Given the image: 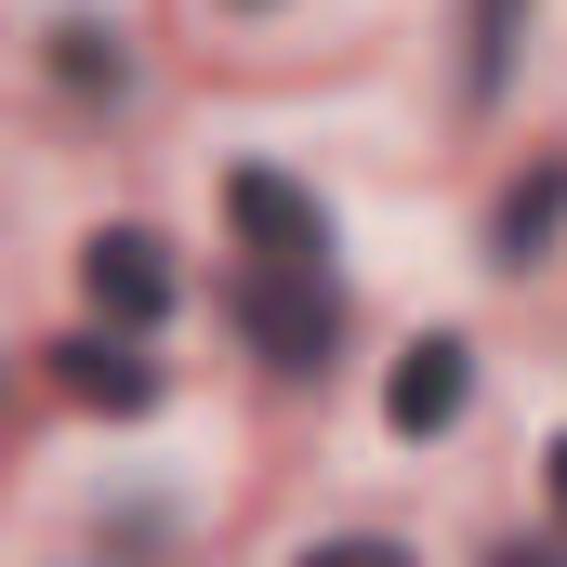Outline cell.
<instances>
[{"mask_svg":"<svg viewBox=\"0 0 567 567\" xmlns=\"http://www.w3.org/2000/svg\"><path fill=\"white\" fill-rule=\"evenodd\" d=\"M238 317H251V343H265L278 370H317V357H330V278H317V265H265V278L238 290Z\"/></svg>","mask_w":567,"mask_h":567,"instance_id":"cell-1","label":"cell"},{"mask_svg":"<svg viewBox=\"0 0 567 567\" xmlns=\"http://www.w3.org/2000/svg\"><path fill=\"white\" fill-rule=\"evenodd\" d=\"M225 212L251 225V251H265V265H330V212H317L290 172H238V185H225Z\"/></svg>","mask_w":567,"mask_h":567,"instance_id":"cell-2","label":"cell"},{"mask_svg":"<svg viewBox=\"0 0 567 567\" xmlns=\"http://www.w3.org/2000/svg\"><path fill=\"white\" fill-rule=\"evenodd\" d=\"M80 278H93V303H106V317H133V330L172 303V265H158V238H145V225L93 238V251H80Z\"/></svg>","mask_w":567,"mask_h":567,"instance_id":"cell-3","label":"cell"},{"mask_svg":"<svg viewBox=\"0 0 567 567\" xmlns=\"http://www.w3.org/2000/svg\"><path fill=\"white\" fill-rule=\"evenodd\" d=\"M383 423H396V435L462 423V343H410V357H396V383H383Z\"/></svg>","mask_w":567,"mask_h":567,"instance_id":"cell-4","label":"cell"},{"mask_svg":"<svg viewBox=\"0 0 567 567\" xmlns=\"http://www.w3.org/2000/svg\"><path fill=\"white\" fill-rule=\"evenodd\" d=\"M53 383H66L80 410H145V396H158V370H145L133 343H66V357H53Z\"/></svg>","mask_w":567,"mask_h":567,"instance_id":"cell-5","label":"cell"},{"mask_svg":"<svg viewBox=\"0 0 567 567\" xmlns=\"http://www.w3.org/2000/svg\"><path fill=\"white\" fill-rule=\"evenodd\" d=\"M555 212H567V172H528V185L502 198V265H528V251L555 238Z\"/></svg>","mask_w":567,"mask_h":567,"instance_id":"cell-6","label":"cell"},{"mask_svg":"<svg viewBox=\"0 0 567 567\" xmlns=\"http://www.w3.org/2000/svg\"><path fill=\"white\" fill-rule=\"evenodd\" d=\"M66 80H106V93H120V40H93V27H66Z\"/></svg>","mask_w":567,"mask_h":567,"instance_id":"cell-7","label":"cell"},{"mask_svg":"<svg viewBox=\"0 0 567 567\" xmlns=\"http://www.w3.org/2000/svg\"><path fill=\"white\" fill-rule=\"evenodd\" d=\"M555 515H567V435H555Z\"/></svg>","mask_w":567,"mask_h":567,"instance_id":"cell-8","label":"cell"}]
</instances>
